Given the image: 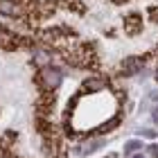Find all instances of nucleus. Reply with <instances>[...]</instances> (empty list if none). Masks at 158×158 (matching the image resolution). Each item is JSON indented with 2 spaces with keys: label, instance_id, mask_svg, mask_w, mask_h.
<instances>
[{
  "label": "nucleus",
  "instance_id": "obj_1",
  "mask_svg": "<svg viewBox=\"0 0 158 158\" xmlns=\"http://www.w3.org/2000/svg\"><path fill=\"white\" fill-rule=\"evenodd\" d=\"M59 84H61V73L56 68L52 66H43L39 70V75H36V86L41 90H48V93H54L56 88H59Z\"/></svg>",
  "mask_w": 158,
  "mask_h": 158
},
{
  "label": "nucleus",
  "instance_id": "obj_2",
  "mask_svg": "<svg viewBox=\"0 0 158 158\" xmlns=\"http://www.w3.org/2000/svg\"><path fill=\"white\" fill-rule=\"evenodd\" d=\"M106 84H109L106 77H93V79H88V81L84 84V90L86 93H97V90H102Z\"/></svg>",
  "mask_w": 158,
  "mask_h": 158
},
{
  "label": "nucleus",
  "instance_id": "obj_3",
  "mask_svg": "<svg viewBox=\"0 0 158 158\" xmlns=\"http://www.w3.org/2000/svg\"><path fill=\"white\" fill-rule=\"evenodd\" d=\"M118 124H120V118H113L111 122H106V124H104L102 129H99V133H109V131H111V129H115Z\"/></svg>",
  "mask_w": 158,
  "mask_h": 158
},
{
  "label": "nucleus",
  "instance_id": "obj_4",
  "mask_svg": "<svg viewBox=\"0 0 158 158\" xmlns=\"http://www.w3.org/2000/svg\"><path fill=\"white\" fill-rule=\"evenodd\" d=\"M140 145H138V142H129V145H127V152H135V149H138Z\"/></svg>",
  "mask_w": 158,
  "mask_h": 158
},
{
  "label": "nucleus",
  "instance_id": "obj_5",
  "mask_svg": "<svg viewBox=\"0 0 158 158\" xmlns=\"http://www.w3.org/2000/svg\"><path fill=\"white\" fill-rule=\"evenodd\" d=\"M156 79H158V73H156Z\"/></svg>",
  "mask_w": 158,
  "mask_h": 158
}]
</instances>
